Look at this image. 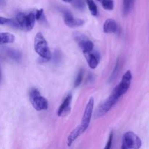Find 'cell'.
Returning <instances> with one entry per match:
<instances>
[{
	"label": "cell",
	"instance_id": "6da1fadb",
	"mask_svg": "<svg viewBox=\"0 0 149 149\" xmlns=\"http://www.w3.org/2000/svg\"><path fill=\"white\" fill-rule=\"evenodd\" d=\"M15 20L17 23V28L19 29H22L26 31H29L34 26L35 20H36V18L35 13L30 12V13H18Z\"/></svg>",
	"mask_w": 149,
	"mask_h": 149
},
{
	"label": "cell",
	"instance_id": "7a4b0ae2",
	"mask_svg": "<svg viewBox=\"0 0 149 149\" xmlns=\"http://www.w3.org/2000/svg\"><path fill=\"white\" fill-rule=\"evenodd\" d=\"M34 49L36 53L44 59L49 60L51 58V52L47 42L40 32L37 33L35 36Z\"/></svg>",
	"mask_w": 149,
	"mask_h": 149
},
{
	"label": "cell",
	"instance_id": "3957f363",
	"mask_svg": "<svg viewBox=\"0 0 149 149\" xmlns=\"http://www.w3.org/2000/svg\"><path fill=\"white\" fill-rule=\"evenodd\" d=\"M119 98L120 97L119 96L116 95L115 93L112 92L111 95L109 96V98L106 101L103 102V103H101L100 106H98L97 109L96 110L95 113V118L97 119V118H100L104 116L105 114H106L116 104Z\"/></svg>",
	"mask_w": 149,
	"mask_h": 149
},
{
	"label": "cell",
	"instance_id": "277c9868",
	"mask_svg": "<svg viewBox=\"0 0 149 149\" xmlns=\"http://www.w3.org/2000/svg\"><path fill=\"white\" fill-rule=\"evenodd\" d=\"M30 100L33 107L36 111H44L48 109V101L40 95L39 90L33 88L30 92Z\"/></svg>",
	"mask_w": 149,
	"mask_h": 149
},
{
	"label": "cell",
	"instance_id": "5b68a950",
	"mask_svg": "<svg viewBox=\"0 0 149 149\" xmlns=\"http://www.w3.org/2000/svg\"><path fill=\"white\" fill-rule=\"evenodd\" d=\"M142 146L141 138L132 132H127L123 135L122 148H139Z\"/></svg>",
	"mask_w": 149,
	"mask_h": 149
},
{
	"label": "cell",
	"instance_id": "8992f818",
	"mask_svg": "<svg viewBox=\"0 0 149 149\" xmlns=\"http://www.w3.org/2000/svg\"><path fill=\"white\" fill-rule=\"evenodd\" d=\"M131 81H132V73L130 71H126L122 77L120 83L113 90V93L121 97V96L125 94L129 90Z\"/></svg>",
	"mask_w": 149,
	"mask_h": 149
},
{
	"label": "cell",
	"instance_id": "52a82bcc",
	"mask_svg": "<svg viewBox=\"0 0 149 149\" xmlns=\"http://www.w3.org/2000/svg\"><path fill=\"white\" fill-rule=\"evenodd\" d=\"M73 38L82 49L83 52H88L93 50V47H94L93 43L83 33L79 32H74L73 34Z\"/></svg>",
	"mask_w": 149,
	"mask_h": 149
},
{
	"label": "cell",
	"instance_id": "ba28073f",
	"mask_svg": "<svg viewBox=\"0 0 149 149\" xmlns=\"http://www.w3.org/2000/svg\"><path fill=\"white\" fill-rule=\"evenodd\" d=\"M93 108H94V98L90 97L88 103L86 105L84 114H83L82 121H81V123L80 125L81 127H82V129L84 130V132H85L86 130L88 128L89 125H90V120H91L92 116H93Z\"/></svg>",
	"mask_w": 149,
	"mask_h": 149
},
{
	"label": "cell",
	"instance_id": "9c48e42d",
	"mask_svg": "<svg viewBox=\"0 0 149 149\" xmlns=\"http://www.w3.org/2000/svg\"><path fill=\"white\" fill-rule=\"evenodd\" d=\"M63 14L64 22H65L66 26H68V27H78V26H82L84 23V20L79 18H75V17H74L72 14L69 11H68V10H63Z\"/></svg>",
	"mask_w": 149,
	"mask_h": 149
},
{
	"label": "cell",
	"instance_id": "30bf717a",
	"mask_svg": "<svg viewBox=\"0 0 149 149\" xmlns=\"http://www.w3.org/2000/svg\"><path fill=\"white\" fill-rule=\"evenodd\" d=\"M86 60L88 63L89 66L93 69H95L97 66L100 61V57L99 55L96 52H93V51L88 52H84Z\"/></svg>",
	"mask_w": 149,
	"mask_h": 149
},
{
	"label": "cell",
	"instance_id": "8fae6325",
	"mask_svg": "<svg viewBox=\"0 0 149 149\" xmlns=\"http://www.w3.org/2000/svg\"><path fill=\"white\" fill-rule=\"evenodd\" d=\"M71 100H72V95H71V94H68L66 96V97L64 99L62 104L58 108V110L57 111L58 116H63V115L69 112L70 109H71Z\"/></svg>",
	"mask_w": 149,
	"mask_h": 149
},
{
	"label": "cell",
	"instance_id": "7c38bea8",
	"mask_svg": "<svg viewBox=\"0 0 149 149\" xmlns=\"http://www.w3.org/2000/svg\"><path fill=\"white\" fill-rule=\"evenodd\" d=\"M118 24L113 19H107L103 24V31L104 33H115L118 31Z\"/></svg>",
	"mask_w": 149,
	"mask_h": 149
},
{
	"label": "cell",
	"instance_id": "4fadbf2b",
	"mask_svg": "<svg viewBox=\"0 0 149 149\" xmlns=\"http://www.w3.org/2000/svg\"><path fill=\"white\" fill-rule=\"evenodd\" d=\"M4 50L2 49L3 52H4L5 55H7L10 59L14 60V61H18L21 59V53L17 49H14V48L7 47H4Z\"/></svg>",
	"mask_w": 149,
	"mask_h": 149
},
{
	"label": "cell",
	"instance_id": "5bb4252c",
	"mask_svg": "<svg viewBox=\"0 0 149 149\" xmlns=\"http://www.w3.org/2000/svg\"><path fill=\"white\" fill-rule=\"evenodd\" d=\"M84 130L82 129V127H81V125L77 127V128L74 130L72 132L70 133V135H68V138H67V143H68V146H71V144L73 143L74 141L78 138L79 136L81 135L82 133H84Z\"/></svg>",
	"mask_w": 149,
	"mask_h": 149
},
{
	"label": "cell",
	"instance_id": "9a60e30c",
	"mask_svg": "<svg viewBox=\"0 0 149 149\" xmlns=\"http://www.w3.org/2000/svg\"><path fill=\"white\" fill-rule=\"evenodd\" d=\"M15 41L14 35L10 33H4L2 32L1 33V44H8V43H13Z\"/></svg>",
	"mask_w": 149,
	"mask_h": 149
},
{
	"label": "cell",
	"instance_id": "2e32d148",
	"mask_svg": "<svg viewBox=\"0 0 149 149\" xmlns=\"http://www.w3.org/2000/svg\"><path fill=\"white\" fill-rule=\"evenodd\" d=\"M135 0H123V12L125 15H128L133 8Z\"/></svg>",
	"mask_w": 149,
	"mask_h": 149
},
{
	"label": "cell",
	"instance_id": "e0dca14e",
	"mask_svg": "<svg viewBox=\"0 0 149 149\" xmlns=\"http://www.w3.org/2000/svg\"><path fill=\"white\" fill-rule=\"evenodd\" d=\"M102 4L103 8L107 10H112L114 7L113 0H97Z\"/></svg>",
	"mask_w": 149,
	"mask_h": 149
},
{
	"label": "cell",
	"instance_id": "ac0fdd59",
	"mask_svg": "<svg viewBox=\"0 0 149 149\" xmlns=\"http://www.w3.org/2000/svg\"><path fill=\"white\" fill-rule=\"evenodd\" d=\"M87 4L88 5V8L91 13L92 15L96 16L97 15V7L93 0H86Z\"/></svg>",
	"mask_w": 149,
	"mask_h": 149
},
{
	"label": "cell",
	"instance_id": "d6986e66",
	"mask_svg": "<svg viewBox=\"0 0 149 149\" xmlns=\"http://www.w3.org/2000/svg\"><path fill=\"white\" fill-rule=\"evenodd\" d=\"M83 79V71L81 70V71L79 72L78 75H77V78H76L75 81H74V87H77L81 84V81H82Z\"/></svg>",
	"mask_w": 149,
	"mask_h": 149
},
{
	"label": "cell",
	"instance_id": "ffe728a7",
	"mask_svg": "<svg viewBox=\"0 0 149 149\" xmlns=\"http://www.w3.org/2000/svg\"><path fill=\"white\" fill-rule=\"evenodd\" d=\"M35 15H36V20H39V21L45 20V16H44V10H42V9L36 10V11H35Z\"/></svg>",
	"mask_w": 149,
	"mask_h": 149
},
{
	"label": "cell",
	"instance_id": "44dd1931",
	"mask_svg": "<svg viewBox=\"0 0 149 149\" xmlns=\"http://www.w3.org/2000/svg\"><path fill=\"white\" fill-rule=\"evenodd\" d=\"M74 5L79 10H81L84 7V4L82 0H75L74 2Z\"/></svg>",
	"mask_w": 149,
	"mask_h": 149
},
{
	"label": "cell",
	"instance_id": "7402d4cb",
	"mask_svg": "<svg viewBox=\"0 0 149 149\" xmlns=\"http://www.w3.org/2000/svg\"><path fill=\"white\" fill-rule=\"evenodd\" d=\"M112 141H113V132H111V133L110 134V136H109L107 145H106V146L105 147V148L106 149L111 148V145H112Z\"/></svg>",
	"mask_w": 149,
	"mask_h": 149
},
{
	"label": "cell",
	"instance_id": "603a6c76",
	"mask_svg": "<svg viewBox=\"0 0 149 149\" xmlns=\"http://www.w3.org/2000/svg\"><path fill=\"white\" fill-rule=\"evenodd\" d=\"M63 1H65V2H71V1H72L73 0H63Z\"/></svg>",
	"mask_w": 149,
	"mask_h": 149
},
{
	"label": "cell",
	"instance_id": "cb8c5ba5",
	"mask_svg": "<svg viewBox=\"0 0 149 149\" xmlns=\"http://www.w3.org/2000/svg\"><path fill=\"white\" fill-rule=\"evenodd\" d=\"M1 1H2V0H1Z\"/></svg>",
	"mask_w": 149,
	"mask_h": 149
}]
</instances>
